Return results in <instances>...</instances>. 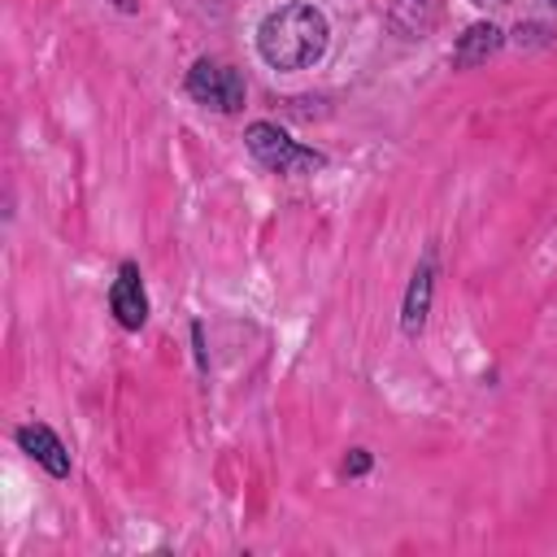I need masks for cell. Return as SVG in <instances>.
<instances>
[{"label":"cell","instance_id":"3","mask_svg":"<svg viewBox=\"0 0 557 557\" xmlns=\"http://www.w3.org/2000/svg\"><path fill=\"white\" fill-rule=\"evenodd\" d=\"M187 96L205 109H218V113H235L244 104V78L235 65L226 61H213V57H200L191 70H187Z\"/></svg>","mask_w":557,"mask_h":557},{"label":"cell","instance_id":"5","mask_svg":"<svg viewBox=\"0 0 557 557\" xmlns=\"http://www.w3.org/2000/svg\"><path fill=\"white\" fill-rule=\"evenodd\" d=\"M17 444L52 474V479H65L70 474V453H65V444L44 426V422H26V426H17Z\"/></svg>","mask_w":557,"mask_h":557},{"label":"cell","instance_id":"7","mask_svg":"<svg viewBox=\"0 0 557 557\" xmlns=\"http://www.w3.org/2000/svg\"><path fill=\"white\" fill-rule=\"evenodd\" d=\"M426 309H431V257L413 270V283H409V292H405V313H400L405 335H418V331H422Z\"/></svg>","mask_w":557,"mask_h":557},{"label":"cell","instance_id":"1","mask_svg":"<svg viewBox=\"0 0 557 557\" xmlns=\"http://www.w3.org/2000/svg\"><path fill=\"white\" fill-rule=\"evenodd\" d=\"M326 13L313 4H283L257 26V52L274 70H305L326 52Z\"/></svg>","mask_w":557,"mask_h":557},{"label":"cell","instance_id":"6","mask_svg":"<svg viewBox=\"0 0 557 557\" xmlns=\"http://www.w3.org/2000/svg\"><path fill=\"white\" fill-rule=\"evenodd\" d=\"M500 26H492V22H474V26H466V35L457 39V52H453V65H461V70H470V65H483L487 57H496L500 52Z\"/></svg>","mask_w":557,"mask_h":557},{"label":"cell","instance_id":"10","mask_svg":"<svg viewBox=\"0 0 557 557\" xmlns=\"http://www.w3.org/2000/svg\"><path fill=\"white\" fill-rule=\"evenodd\" d=\"M553 4H557V0H553Z\"/></svg>","mask_w":557,"mask_h":557},{"label":"cell","instance_id":"8","mask_svg":"<svg viewBox=\"0 0 557 557\" xmlns=\"http://www.w3.org/2000/svg\"><path fill=\"white\" fill-rule=\"evenodd\" d=\"M370 470V453L366 448H352V457L344 461V474H366Z\"/></svg>","mask_w":557,"mask_h":557},{"label":"cell","instance_id":"4","mask_svg":"<svg viewBox=\"0 0 557 557\" xmlns=\"http://www.w3.org/2000/svg\"><path fill=\"white\" fill-rule=\"evenodd\" d=\"M109 309H113L117 326H126V331H139V326L148 322V296H144L139 265H135V261H126V265L117 270L113 287H109Z\"/></svg>","mask_w":557,"mask_h":557},{"label":"cell","instance_id":"9","mask_svg":"<svg viewBox=\"0 0 557 557\" xmlns=\"http://www.w3.org/2000/svg\"><path fill=\"white\" fill-rule=\"evenodd\" d=\"M470 4H479V9H496V4H509V0H470Z\"/></svg>","mask_w":557,"mask_h":557},{"label":"cell","instance_id":"2","mask_svg":"<svg viewBox=\"0 0 557 557\" xmlns=\"http://www.w3.org/2000/svg\"><path fill=\"white\" fill-rule=\"evenodd\" d=\"M244 144H248V152H252L265 170H274V174H313V170L326 165L322 152L300 148V144H296L287 131H278L274 122H252V126L244 131Z\"/></svg>","mask_w":557,"mask_h":557}]
</instances>
